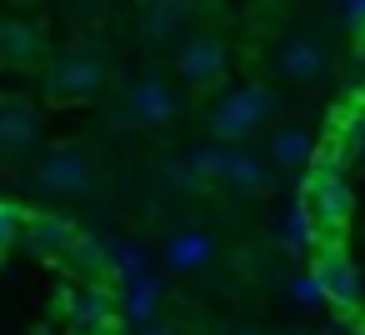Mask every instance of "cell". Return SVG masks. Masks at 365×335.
Listing matches in <instances>:
<instances>
[{"label":"cell","mask_w":365,"mask_h":335,"mask_svg":"<svg viewBox=\"0 0 365 335\" xmlns=\"http://www.w3.org/2000/svg\"><path fill=\"white\" fill-rule=\"evenodd\" d=\"M280 110L275 91L265 86H240V91H225L210 110V135L215 145H245L250 135H260L270 125V115Z\"/></svg>","instance_id":"6da1fadb"},{"label":"cell","mask_w":365,"mask_h":335,"mask_svg":"<svg viewBox=\"0 0 365 335\" xmlns=\"http://www.w3.org/2000/svg\"><path fill=\"white\" fill-rule=\"evenodd\" d=\"M305 210H310V225H315L320 235L345 230V220H350V210H355V195H350L345 170H330V165L315 160L310 175H305Z\"/></svg>","instance_id":"7a4b0ae2"},{"label":"cell","mask_w":365,"mask_h":335,"mask_svg":"<svg viewBox=\"0 0 365 335\" xmlns=\"http://www.w3.org/2000/svg\"><path fill=\"white\" fill-rule=\"evenodd\" d=\"M275 76L290 86H320L330 76V46L320 36H305V31L285 36L275 51Z\"/></svg>","instance_id":"3957f363"},{"label":"cell","mask_w":365,"mask_h":335,"mask_svg":"<svg viewBox=\"0 0 365 335\" xmlns=\"http://www.w3.org/2000/svg\"><path fill=\"white\" fill-rule=\"evenodd\" d=\"M225 66H230L225 41L210 36V31L185 36V46H180V56H175V71H180V81H185L190 91H210V86H220V81H225Z\"/></svg>","instance_id":"277c9868"},{"label":"cell","mask_w":365,"mask_h":335,"mask_svg":"<svg viewBox=\"0 0 365 335\" xmlns=\"http://www.w3.org/2000/svg\"><path fill=\"white\" fill-rule=\"evenodd\" d=\"M310 275L320 285V295L340 310H355L360 305V265L340 250V245H325L315 260H310Z\"/></svg>","instance_id":"5b68a950"},{"label":"cell","mask_w":365,"mask_h":335,"mask_svg":"<svg viewBox=\"0 0 365 335\" xmlns=\"http://www.w3.org/2000/svg\"><path fill=\"white\" fill-rule=\"evenodd\" d=\"M46 86H51L56 100H91L106 86V66L96 56H86V51H71V56H61L51 66V81Z\"/></svg>","instance_id":"8992f818"},{"label":"cell","mask_w":365,"mask_h":335,"mask_svg":"<svg viewBox=\"0 0 365 335\" xmlns=\"http://www.w3.org/2000/svg\"><path fill=\"white\" fill-rule=\"evenodd\" d=\"M36 185L46 190V195H81L86 185H91V160H86V150H76V145H56L41 165H36Z\"/></svg>","instance_id":"52a82bcc"},{"label":"cell","mask_w":365,"mask_h":335,"mask_svg":"<svg viewBox=\"0 0 365 335\" xmlns=\"http://www.w3.org/2000/svg\"><path fill=\"white\" fill-rule=\"evenodd\" d=\"M220 185H230L235 195H260L270 185V160L245 150V145H225V160H220Z\"/></svg>","instance_id":"ba28073f"},{"label":"cell","mask_w":365,"mask_h":335,"mask_svg":"<svg viewBox=\"0 0 365 335\" xmlns=\"http://www.w3.org/2000/svg\"><path fill=\"white\" fill-rule=\"evenodd\" d=\"M175 110H180V100H175V91L160 76H145V81L130 86V115H135V125H170Z\"/></svg>","instance_id":"9c48e42d"},{"label":"cell","mask_w":365,"mask_h":335,"mask_svg":"<svg viewBox=\"0 0 365 335\" xmlns=\"http://www.w3.org/2000/svg\"><path fill=\"white\" fill-rule=\"evenodd\" d=\"M76 235H81V230H76L66 215H51V210L26 215V240H31V250H36V255H71Z\"/></svg>","instance_id":"30bf717a"},{"label":"cell","mask_w":365,"mask_h":335,"mask_svg":"<svg viewBox=\"0 0 365 335\" xmlns=\"http://www.w3.org/2000/svg\"><path fill=\"white\" fill-rule=\"evenodd\" d=\"M115 310H120V300H115L101 280L81 285L76 300H71V320H76L81 330H115Z\"/></svg>","instance_id":"8fae6325"},{"label":"cell","mask_w":365,"mask_h":335,"mask_svg":"<svg viewBox=\"0 0 365 335\" xmlns=\"http://www.w3.org/2000/svg\"><path fill=\"white\" fill-rule=\"evenodd\" d=\"M310 155H315V140L305 125H275L265 140V160L275 170H300V165H310Z\"/></svg>","instance_id":"7c38bea8"},{"label":"cell","mask_w":365,"mask_h":335,"mask_svg":"<svg viewBox=\"0 0 365 335\" xmlns=\"http://www.w3.org/2000/svg\"><path fill=\"white\" fill-rule=\"evenodd\" d=\"M41 135V115L26 100H0V150H26Z\"/></svg>","instance_id":"4fadbf2b"},{"label":"cell","mask_w":365,"mask_h":335,"mask_svg":"<svg viewBox=\"0 0 365 335\" xmlns=\"http://www.w3.org/2000/svg\"><path fill=\"white\" fill-rule=\"evenodd\" d=\"M210 255H215V240L205 230H175L165 240V265L170 270H200Z\"/></svg>","instance_id":"5bb4252c"},{"label":"cell","mask_w":365,"mask_h":335,"mask_svg":"<svg viewBox=\"0 0 365 335\" xmlns=\"http://www.w3.org/2000/svg\"><path fill=\"white\" fill-rule=\"evenodd\" d=\"M180 26H185V0H150L145 21H140V36L150 46H165L170 36H180Z\"/></svg>","instance_id":"9a60e30c"},{"label":"cell","mask_w":365,"mask_h":335,"mask_svg":"<svg viewBox=\"0 0 365 335\" xmlns=\"http://www.w3.org/2000/svg\"><path fill=\"white\" fill-rule=\"evenodd\" d=\"M36 56H41V36L26 21H11L0 31V61L6 66H36Z\"/></svg>","instance_id":"2e32d148"},{"label":"cell","mask_w":365,"mask_h":335,"mask_svg":"<svg viewBox=\"0 0 365 335\" xmlns=\"http://www.w3.org/2000/svg\"><path fill=\"white\" fill-rule=\"evenodd\" d=\"M76 270H86V275H106V270H115V250L101 240V235H76V245H71V255H66Z\"/></svg>","instance_id":"e0dca14e"},{"label":"cell","mask_w":365,"mask_h":335,"mask_svg":"<svg viewBox=\"0 0 365 335\" xmlns=\"http://www.w3.org/2000/svg\"><path fill=\"white\" fill-rule=\"evenodd\" d=\"M155 305H160V280H155V275H140V280H130L125 315H130L140 330H150V320H155Z\"/></svg>","instance_id":"ac0fdd59"},{"label":"cell","mask_w":365,"mask_h":335,"mask_svg":"<svg viewBox=\"0 0 365 335\" xmlns=\"http://www.w3.org/2000/svg\"><path fill=\"white\" fill-rule=\"evenodd\" d=\"M220 160H225V145H190L185 150V175H190V185L200 180V185H215L220 180Z\"/></svg>","instance_id":"d6986e66"},{"label":"cell","mask_w":365,"mask_h":335,"mask_svg":"<svg viewBox=\"0 0 365 335\" xmlns=\"http://www.w3.org/2000/svg\"><path fill=\"white\" fill-rule=\"evenodd\" d=\"M285 240H290V245H310V240H315V225H310L305 200H300V205H290V215H285Z\"/></svg>","instance_id":"ffe728a7"},{"label":"cell","mask_w":365,"mask_h":335,"mask_svg":"<svg viewBox=\"0 0 365 335\" xmlns=\"http://www.w3.org/2000/svg\"><path fill=\"white\" fill-rule=\"evenodd\" d=\"M16 235H26V210H16V205L0 200V250H6Z\"/></svg>","instance_id":"44dd1931"},{"label":"cell","mask_w":365,"mask_h":335,"mask_svg":"<svg viewBox=\"0 0 365 335\" xmlns=\"http://www.w3.org/2000/svg\"><path fill=\"white\" fill-rule=\"evenodd\" d=\"M340 6H345V21L355 31H365V0H340Z\"/></svg>","instance_id":"7402d4cb"},{"label":"cell","mask_w":365,"mask_h":335,"mask_svg":"<svg viewBox=\"0 0 365 335\" xmlns=\"http://www.w3.org/2000/svg\"><path fill=\"white\" fill-rule=\"evenodd\" d=\"M295 295H300V300H320V285H315V275H300V280H295Z\"/></svg>","instance_id":"603a6c76"},{"label":"cell","mask_w":365,"mask_h":335,"mask_svg":"<svg viewBox=\"0 0 365 335\" xmlns=\"http://www.w3.org/2000/svg\"><path fill=\"white\" fill-rule=\"evenodd\" d=\"M140 335H180V330H170V325H150V330H140Z\"/></svg>","instance_id":"cb8c5ba5"},{"label":"cell","mask_w":365,"mask_h":335,"mask_svg":"<svg viewBox=\"0 0 365 335\" xmlns=\"http://www.w3.org/2000/svg\"><path fill=\"white\" fill-rule=\"evenodd\" d=\"M81 335H115V330H81Z\"/></svg>","instance_id":"d4e9b609"},{"label":"cell","mask_w":365,"mask_h":335,"mask_svg":"<svg viewBox=\"0 0 365 335\" xmlns=\"http://www.w3.org/2000/svg\"><path fill=\"white\" fill-rule=\"evenodd\" d=\"M360 335H365V315H360Z\"/></svg>","instance_id":"484cf974"},{"label":"cell","mask_w":365,"mask_h":335,"mask_svg":"<svg viewBox=\"0 0 365 335\" xmlns=\"http://www.w3.org/2000/svg\"><path fill=\"white\" fill-rule=\"evenodd\" d=\"M0 31H6V21H0Z\"/></svg>","instance_id":"4316f807"}]
</instances>
